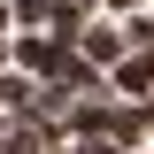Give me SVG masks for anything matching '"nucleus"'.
<instances>
[{"label":"nucleus","mask_w":154,"mask_h":154,"mask_svg":"<svg viewBox=\"0 0 154 154\" xmlns=\"http://www.w3.org/2000/svg\"><path fill=\"white\" fill-rule=\"evenodd\" d=\"M8 62H16L23 77H38V85H54V77L69 69V46H54L46 31H16L8 38Z\"/></svg>","instance_id":"1"},{"label":"nucleus","mask_w":154,"mask_h":154,"mask_svg":"<svg viewBox=\"0 0 154 154\" xmlns=\"http://www.w3.org/2000/svg\"><path fill=\"white\" fill-rule=\"evenodd\" d=\"M69 54H85L93 69H108V62H123V54H131V38H123V23H93V16H85V31L69 38Z\"/></svg>","instance_id":"2"},{"label":"nucleus","mask_w":154,"mask_h":154,"mask_svg":"<svg viewBox=\"0 0 154 154\" xmlns=\"http://www.w3.org/2000/svg\"><path fill=\"white\" fill-rule=\"evenodd\" d=\"M108 93H123L131 108H139V100L154 93V46H131L123 62H108Z\"/></svg>","instance_id":"3"},{"label":"nucleus","mask_w":154,"mask_h":154,"mask_svg":"<svg viewBox=\"0 0 154 154\" xmlns=\"http://www.w3.org/2000/svg\"><path fill=\"white\" fill-rule=\"evenodd\" d=\"M31 93H38V77H23L16 62H8V69H0V116H23V108H31Z\"/></svg>","instance_id":"4"},{"label":"nucleus","mask_w":154,"mask_h":154,"mask_svg":"<svg viewBox=\"0 0 154 154\" xmlns=\"http://www.w3.org/2000/svg\"><path fill=\"white\" fill-rule=\"evenodd\" d=\"M0 8H8V31H38L54 0H0Z\"/></svg>","instance_id":"5"},{"label":"nucleus","mask_w":154,"mask_h":154,"mask_svg":"<svg viewBox=\"0 0 154 154\" xmlns=\"http://www.w3.org/2000/svg\"><path fill=\"white\" fill-rule=\"evenodd\" d=\"M139 131H146V139H154V93H146V100H139Z\"/></svg>","instance_id":"6"},{"label":"nucleus","mask_w":154,"mask_h":154,"mask_svg":"<svg viewBox=\"0 0 154 154\" xmlns=\"http://www.w3.org/2000/svg\"><path fill=\"white\" fill-rule=\"evenodd\" d=\"M100 8H116V16H131V8H139V0H100Z\"/></svg>","instance_id":"7"}]
</instances>
